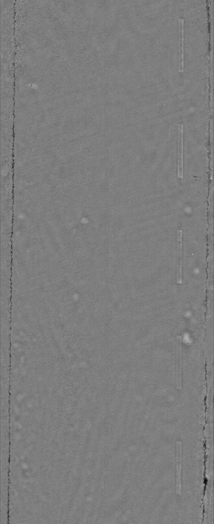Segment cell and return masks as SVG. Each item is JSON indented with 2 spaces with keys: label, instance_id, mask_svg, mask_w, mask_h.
<instances>
[{
  "label": "cell",
  "instance_id": "6da1fadb",
  "mask_svg": "<svg viewBox=\"0 0 214 524\" xmlns=\"http://www.w3.org/2000/svg\"><path fill=\"white\" fill-rule=\"evenodd\" d=\"M177 253L176 282L181 284L183 283V231L181 230L177 231Z\"/></svg>",
  "mask_w": 214,
  "mask_h": 524
},
{
  "label": "cell",
  "instance_id": "7a4b0ae2",
  "mask_svg": "<svg viewBox=\"0 0 214 524\" xmlns=\"http://www.w3.org/2000/svg\"><path fill=\"white\" fill-rule=\"evenodd\" d=\"M176 492L177 495H181L182 443L177 441L176 444Z\"/></svg>",
  "mask_w": 214,
  "mask_h": 524
},
{
  "label": "cell",
  "instance_id": "3957f363",
  "mask_svg": "<svg viewBox=\"0 0 214 524\" xmlns=\"http://www.w3.org/2000/svg\"><path fill=\"white\" fill-rule=\"evenodd\" d=\"M181 337L178 336L176 338V388L181 390L183 387L182 381V345Z\"/></svg>",
  "mask_w": 214,
  "mask_h": 524
},
{
  "label": "cell",
  "instance_id": "277c9868",
  "mask_svg": "<svg viewBox=\"0 0 214 524\" xmlns=\"http://www.w3.org/2000/svg\"><path fill=\"white\" fill-rule=\"evenodd\" d=\"M183 125L178 126V177L183 178Z\"/></svg>",
  "mask_w": 214,
  "mask_h": 524
},
{
  "label": "cell",
  "instance_id": "5b68a950",
  "mask_svg": "<svg viewBox=\"0 0 214 524\" xmlns=\"http://www.w3.org/2000/svg\"><path fill=\"white\" fill-rule=\"evenodd\" d=\"M178 70L184 71V19H179Z\"/></svg>",
  "mask_w": 214,
  "mask_h": 524
}]
</instances>
